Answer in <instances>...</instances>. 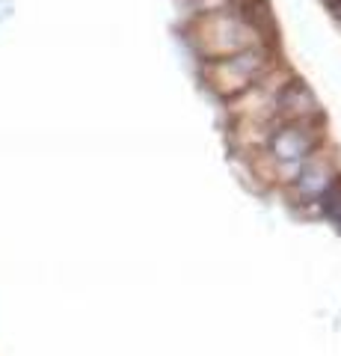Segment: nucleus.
I'll return each mask as SVG.
<instances>
[{
    "label": "nucleus",
    "instance_id": "1",
    "mask_svg": "<svg viewBox=\"0 0 341 356\" xmlns=\"http://www.w3.org/2000/svg\"><path fill=\"white\" fill-rule=\"evenodd\" d=\"M196 44L208 60H223L232 54L256 48L258 42V24L249 15L240 13V6L226 9V13L202 15V21L196 24Z\"/></svg>",
    "mask_w": 341,
    "mask_h": 356
},
{
    "label": "nucleus",
    "instance_id": "2",
    "mask_svg": "<svg viewBox=\"0 0 341 356\" xmlns=\"http://www.w3.org/2000/svg\"><path fill=\"white\" fill-rule=\"evenodd\" d=\"M267 69H270V51L264 44H256V48L232 54V57L211 60L205 69V77L214 92L235 98L244 95L249 86H256L261 77H267Z\"/></svg>",
    "mask_w": 341,
    "mask_h": 356
},
{
    "label": "nucleus",
    "instance_id": "3",
    "mask_svg": "<svg viewBox=\"0 0 341 356\" xmlns=\"http://www.w3.org/2000/svg\"><path fill=\"white\" fill-rule=\"evenodd\" d=\"M317 140H321V134L315 131L312 122H285V125H279V131L270 134V158L282 166L300 170L312 158Z\"/></svg>",
    "mask_w": 341,
    "mask_h": 356
},
{
    "label": "nucleus",
    "instance_id": "4",
    "mask_svg": "<svg viewBox=\"0 0 341 356\" xmlns=\"http://www.w3.org/2000/svg\"><path fill=\"white\" fill-rule=\"evenodd\" d=\"M315 116H317V102L309 89L300 81L285 83L276 98V107H273V119H279L285 125V122H312Z\"/></svg>",
    "mask_w": 341,
    "mask_h": 356
},
{
    "label": "nucleus",
    "instance_id": "5",
    "mask_svg": "<svg viewBox=\"0 0 341 356\" xmlns=\"http://www.w3.org/2000/svg\"><path fill=\"white\" fill-rule=\"evenodd\" d=\"M297 191L303 196H326L335 187V170L333 163L324 158H309L300 170H297Z\"/></svg>",
    "mask_w": 341,
    "mask_h": 356
},
{
    "label": "nucleus",
    "instance_id": "6",
    "mask_svg": "<svg viewBox=\"0 0 341 356\" xmlns=\"http://www.w3.org/2000/svg\"><path fill=\"white\" fill-rule=\"evenodd\" d=\"M184 3L199 15H214V13H226V9L244 6V0H184Z\"/></svg>",
    "mask_w": 341,
    "mask_h": 356
},
{
    "label": "nucleus",
    "instance_id": "7",
    "mask_svg": "<svg viewBox=\"0 0 341 356\" xmlns=\"http://www.w3.org/2000/svg\"><path fill=\"white\" fill-rule=\"evenodd\" d=\"M9 9H13V6H9L6 0H0V24H3V21L9 18Z\"/></svg>",
    "mask_w": 341,
    "mask_h": 356
},
{
    "label": "nucleus",
    "instance_id": "8",
    "mask_svg": "<svg viewBox=\"0 0 341 356\" xmlns=\"http://www.w3.org/2000/svg\"><path fill=\"white\" fill-rule=\"evenodd\" d=\"M329 9H333V15L338 18V24H341V0H338V3H335V6H329Z\"/></svg>",
    "mask_w": 341,
    "mask_h": 356
},
{
    "label": "nucleus",
    "instance_id": "9",
    "mask_svg": "<svg viewBox=\"0 0 341 356\" xmlns=\"http://www.w3.org/2000/svg\"><path fill=\"white\" fill-rule=\"evenodd\" d=\"M324 3H326V6H335V3H338V0H324Z\"/></svg>",
    "mask_w": 341,
    "mask_h": 356
}]
</instances>
